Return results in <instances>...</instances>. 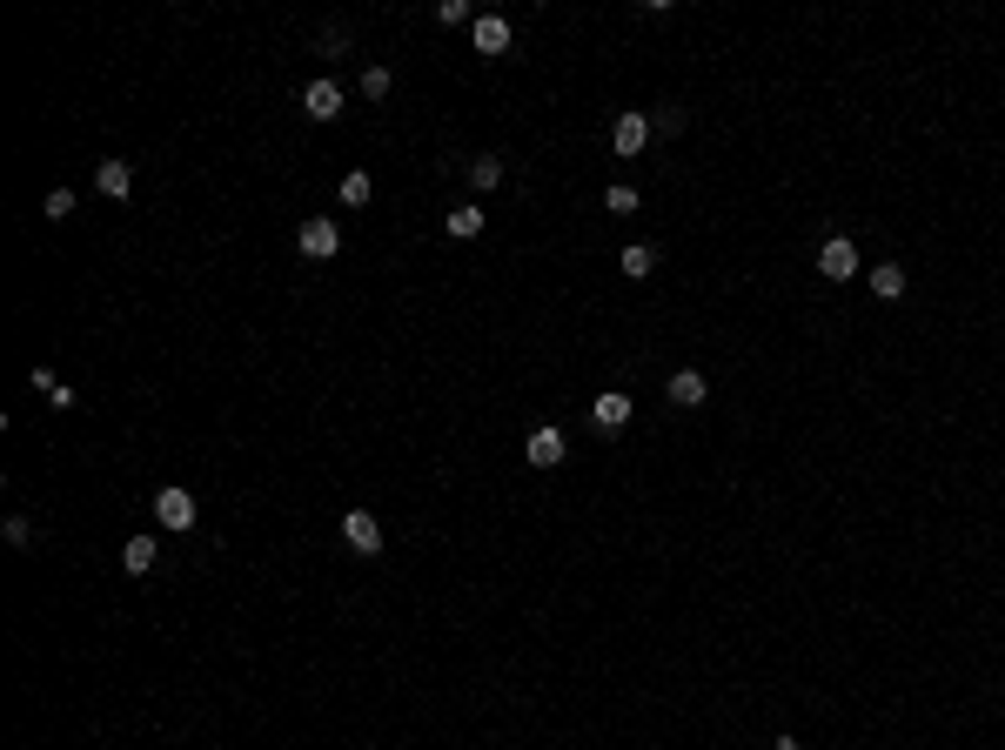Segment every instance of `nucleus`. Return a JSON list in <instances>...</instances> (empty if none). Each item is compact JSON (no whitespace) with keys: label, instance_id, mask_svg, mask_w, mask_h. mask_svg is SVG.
<instances>
[{"label":"nucleus","instance_id":"obj_1","mask_svg":"<svg viewBox=\"0 0 1005 750\" xmlns=\"http://www.w3.org/2000/svg\"><path fill=\"white\" fill-rule=\"evenodd\" d=\"M295 248H302L309 262H329L335 248H342V228H335L329 215H309V221H302V228H295Z\"/></svg>","mask_w":1005,"mask_h":750},{"label":"nucleus","instance_id":"obj_2","mask_svg":"<svg viewBox=\"0 0 1005 750\" xmlns=\"http://www.w3.org/2000/svg\"><path fill=\"white\" fill-rule=\"evenodd\" d=\"M155 523H161V530H195V496H188L181 483H168L155 496Z\"/></svg>","mask_w":1005,"mask_h":750},{"label":"nucleus","instance_id":"obj_3","mask_svg":"<svg viewBox=\"0 0 1005 750\" xmlns=\"http://www.w3.org/2000/svg\"><path fill=\"white\" fill-rule=\"evenodd\" d=\"M818 275H825V282H851V275H858V248H851V235H831V242L818 248Z\"/></svg>","mask_w":1005,"mask_h":750},{"label":"nucleus","instance_id":"obj_4","mask_svg":"<svg viewBox=\"0 0 1005 750\" xmlns=\"http://www.w3.org/2000/svg\"><path fill=\"white\" fill-rule=\"evenodd\" d=\"M342 543H349L356 556H376L382 550V523L369 516V509H349V516H342Z\"/></svg>","mask_w":1005,"mask_h":750},{"label":"nucleus","instance_id":"obj_5","mask_svg":"<svg viewBox=\"0 0 1005 750\" xmlns=\"http://www.w3.org/2000/svg\"><path fill=\"white\" fill-rule=\"evenodd\" d=\"M523 456H530V469H557L563 463V429H550V422L530 429V436H523Z\"/></svg>","mask_w":1005,"mask_h":750},{"label":"nucleus","instance_id":"obj_6","mask_svg":"<svg viewBox=\"0 0 1005 750\" xmlns=\"http://www.w3.org/2000/svg\"><path fill=\"white\" fill-rule=\"evenodd\" d=\"M644 141H650V114H637V108H630V114H617V128H610V148H617V155H637V148H644Z\"/></svg>","mask_w":1005,"mask_h":750},{"label":"nucleus","instance_id":"obj_7","mask_svg":"<svg viewBox=\"0 0 1005 750\" xmlns=\"http://www.w3.org/2000/svg\"><path fill=\"white\" fill-rule=\"evenodd\" d=\"M302 114H309V121H335V114H342V88H335V81H309V88H302Z\"/></svg>","mask_w":1005,"mask_h":750},{"label":"nucleus","instance_id":"obj_8","mask_svg":"<svg viewBox=\"0 0 1005 750\" xmlns=\"http://www.w3.org/2000/svg\"><path fill=\"white\" fill-rule=\"evenodd\" d=\"M469 41H476V54H503V47H510V21H503V14H476V21H469Z\"/></svg>","mask_w":1005,"mask_h":750},{"label":"nucleus","instance_id":"obj_9","mask_svg":"<svg viewBox=\"0 0 1005 750\" xmlns=\"http://www.w3.org/2000/svg\"><path fill=\"white\" fill-rule=\"evenodd\" d=\"M664 396L677 402V409H697V402L711 396V382H704V369H677V375L664 382Z\"/></svg>","mask_w":1005,"mask_h":750},{"label":"nucleus","instance_id":"obj_10","mask_svg":"<svg viewBox=\"0 0 1005 750\" xmlns=\"http://www.w3.org/2000/svg\"><path fill=\"white\" fill-rule=\"evenodd\" d=\"M590 422H597L603 436H617V429L630 422V396H624V389H603V396H597V409H590Z\"/></svg>","mask_w":1005,"mask_h":750},{"label":"nucleus","instance_id":"obj_11","mask_svg":"<svg viewBox=\"0 0 1005 750\" xmlns=\"http://www.w3.org/2000/svg\"><path fill=\"white\" fill-rule=\"evenodd\" d=\"M94 188H101L108 201H121L134 188V168H128V161H94Z\"/></svg>","mask_w":1005,"mask_h":750},{"label":"nucleus","instance_id":"obj_12","mask_svg":"<svg viewBox=\"0 0 1005 750\" xmlns=\"http://www.w3.org/2000/svg\"><path fill=\"white\" fill-rule=\"evenodd\" d=\"M443 228L456 235V242H476V235H483V208H476V201H463V208H449Z\"/></svg>","mask_w":1005,"mask_h":750},{"label":"nucleus","instance_id":"obj_13","mask_svg":"<svg viewBox=\"0 0 1005 750\" xmlns=\"http://www.w3.org/2000/svg\"><path fill=\"white\" fill-rule=\"evenodd\" d=\"M155 556H161V543H155V536H128V550H121V563H128L134 576H148V570H155Z\"/></svg>","mask_w":1005,"mask_h":750},{"label":"nucleus","instance_id":"obj_14","mask_svg":"<svg viewBox=\"0 0 1005 750\" xmlns=\"http://www.w3.org/2000/svg\"><path fill=\"white\" fill-rule=\"evenodd\" d=\"M871 295H878V302H898V295H905V268H898V262L871 268Z\"/></svg>","mask_w":1005,"mask_h":750},{"label":"nucleus","instance_id":"obj_15","mask_svg":"<svg viewBox=\"0 0 1005 750\" xmlns=\"http://www.w3.org/2000/svg\"><path fill=\"white\" fill-rule=\"evenodd\" d=\"M335 195H342V208H369V195H376V181H369V175L356 168V175H342V188H335Z\"/></svg>","mask_w":1005,"mask_h":750},{"label":"nucleus","instance_id":"obj_16","mask_svg":"<svg viewBox=\"0 0 1005 750\" xmlns=\"http://www.w3.org/2000/svg\"><path fill=\"white\" fill-rule=\"evenodd\" d=\"M650 268H657V248H650V242H630V248H624V275H630V282H644Z\"/></svg>","mask_w":1005,"mask_h":750},{"label":"nucleus","instance_id":"obj_17","mask_svg":"<svg viewBox=\"0 0 1005 750\" xmlns=\"http://www.w3.org/2000/svg\"><path fill=\"white\" fill-rule=\"evenodd\" d=\"M496 181H503V161H496V155L469 161V188H496Z\"/></svg>","mask_w":1005,"mask_h":750},{"label":"nucleus","instance_id":"obj_18","mask_svg":"<svg viewBox=\"0 0 1005 750\" xmlns=\"http://www.w3.org/2000/svg\"><path fill=\"white\" fill-rule=\"evenodd\" d=\"M0 536H7V550H34V523H27V516H7Z\"/></svg>","mask_w":1005,"mask_h":750},{"label":"nucleus","instance_id":"obj_19","mask_svg":"<svg viewBox=\"0 0 1005 750\" xmlns=\"http://www.w3.org/2000/svg\"><path fill=\"white\" fill-rule=\"evenodd\" d=\"M389 88H396V81H389V67H362V101H382Z\"/></svg>","mask_w":1005,"mask_h":750},{"label":"nucleus","instance_id":"obj_20","mask_svg":"<svg viewBox=\"0 0 1005 750\" xmlns=\"http://www.w3.org/2000/svg\"><path fill=\"white\" fill-rule=\"evenodd\" d=\"M603 208H610V215H637V188H624V181L603 188Z\"/></svg>","mask_w":1005,"mask_h":750},{"label":"nucleus","instance_id":"obj_21","mask_svg":"<svg viewBox=\"0 0 1005 750\" xmlns=\"http://www.w3.org/2000/svg\"><path fill=\"white\" fill-rule=\"evenodd\" d=\"M315 54H322V61H335V54H349V34H342V27H329V34L315 41Z\"/></svg>","mask_w":1005,"mask_h":750},{"label":"nucleus","instance_id":"obj_22","mask_svg":"<svg viewBox=\"0 0 1005 750\" xmlns=\"http://www.w3.org/2000/svg\"><path fill=\"white\" fill-rule=\"evenodd\" d=\"M67 215H74V188H54L47 195V221H67Z\"/></svg>","mask_w":1005,"mask_h":750},{"label":"nucleus","instance_id":"obj_23","mask_svg":"<svg viewBox=\"0 0 1005 750\" xmlns=\"http://www.w3.org/2000/svg\"><path fill=\"white\" fill-rule=\"evenodd\" d=\"M436 21H443V27H463V21H469V0H443V7H436Z\"/></svg>","mask_w":1005,"mask_h":750},{"label":"nucleus","instance_id":"obj_24","mask_svg":"<svg viewBox=\"0 0 1005 750\" xmlns=\"http://www.w3.org/2000/svg\"><path fill=\"white\" fill-rule=\"evenodd\" d=\"M677 128H684V108H664L657 121H650V134H677Z\"/></svg>","mask_w":1005,"mask_h":750},{"label":"nucleus","instance_id":"obj_25","mask_svg":"<svg viewBox=\"0 0 1005 750\" xmlns=\"http://www.w3.org/2000/svg\"><path fill=\"white\" fill-rule=\"evenodd\" d=\"M778 750H804V744H798V737H778Z\"/></svg>","mask_w":1005,"mask_h":750}]
</instances>
